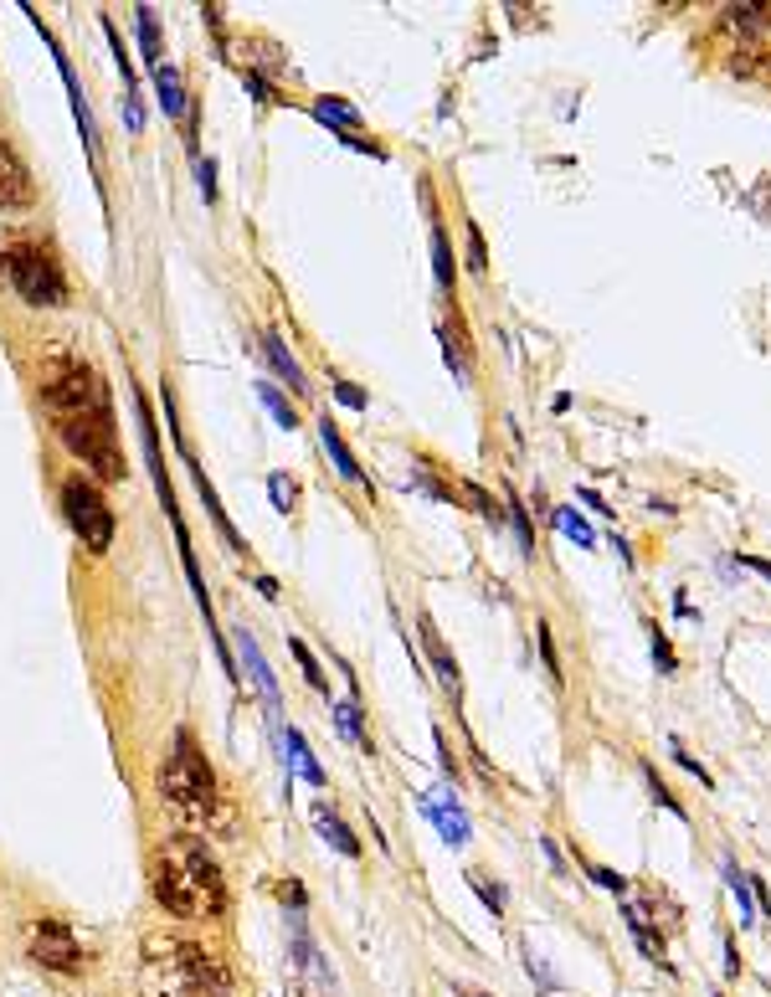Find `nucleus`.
Listing matches in <instances>:
<instances>
[{
  "mask_svg": "<svg viewBox=\"0 0 771 997\" xmlns=\"http://www.w3.org/2000/svg\"><path fill=\"white\" fill-rule=\"evenodd\" d=\"M31 201H37V180L16 155V144L0 139V212H26Z\"/></svg>",
  "mask_w": 771,
  "mask_h": 997,
  "instance_id": "9b49d317",
  "label": "nucleus"
},
{
  "mask_svg": "<svg viewBox=\"0 0 771 997\" xmlns=\"http://www.w3.org/2000/svg\"><path fill=\"white\" fill-rule=\"evenodd\" d=\"M52 432H57L62 448L93 473V484H124L129 478V463H124L119 427H114V407L108 401H99V407H88V411H73V417H57Z\"/></svg>",
  "mask_w": 771,
  "mask_h": 997,
  "instance_id": "39448f33",
  "label": "nucleus"
},
{
  "mask_svg": "<svg viewBox=\"0 0 771 997\" xmlns=\"http://www.w3.org/2000/svg\"><path fill=\"white\" fill-rule=\"evenodd\" d=\"M422 813L442 828V839L453 843H468V818H463V807H442V802H433V797H422Z\"/></svg>",
  "mask_w": 771,
  "mask_h": 997,
  "instance_id": "412c9836",
  "label": "nucleus"
},
{
  "mask_svg": "<svg viewBox=\"0 0 771 997\" xmlns=\"http://www.w3.org/2000/svg\"><path fill=\"white\" fill-rule=\"evenodd\" d=\"M155 787H159V802L170 813H180V818L206 822L217 813V771H211V762H206V751L196 745L191 730H176L170 756L155 771Z\"/></svg>",
  "mask_w": 771,
  "mask_h": 997,
  "instance_id": "7ed1b4c3",
  "label": "nucleus"
},
{
  "mask_svg": "<svg viewBox=\"0 0 771 997\" xmlns=\"http://www.w3.org/2000/svg\"><path fill=\"white\" fill-rule=\"evenodd\" d=\"M643 777H648V792H653V802H658V807H669V813H673L679 822L690 818V813H684V802H673V792H669L664 782H658V771H653V766H643Z\"/></svg>",
  "mask_w": 771,
  "mask_h": 997,
  "instance_id": "72a5a7b5",
  "label": "nucleus"
},
{
  "mask_svg": "<svg viewBox=\"0 0 771 997\" xmlns=\"http://www.w3.org/2000/svg\"><path fill=\"white\" fill-rule=\"evenodd\" d=\"M437 762H442V777L458 782V762H453V751H448V741H442V730H437Z\"/></svg>",
  "mask_w": 771,
  "mask_h": 997,
  "instance_id": "a18cd8bd",
  "label": "nucleus"
},
{
  "mask_svg": "<svg viewBox=\"0 0 771 997\" xmlns=\"http://www.w3.org/2000/svg\"><path fill=\"white\" fill-rule=\"evenodd\" d=\"M273 895L288 905V916H304V910H309V895H304V884H298V880H278Z\"/></svg>",
  "mask_w": 771,
  "mask_h": 997,
  "instance_id": "f704fd0d",
  "label": "nucleus"
},
{
  "mask_svg": "<svg viewBox=\"0 0 771 997\" xmlns=\"http://www.w3.org/2000/svg\"><path fill=\"white\" fill-rule=\"evenodd\" d=\"M725 977H741V957H735V941H725Z\"/></svg>",
  "mask_w": 771,
  "mask_h": 997,
  "instance_id": "8fccbe9b",
  "label": "nucleus"
},
{
  "mask_svg": "<svg viewBox=\"0 0 771 997\" xmlns=\"http://www.w3.org/2000/svg\"><path fill=\"white\" fill-rule=\"evenodd\" d=\"M535 643H540V659H545V674H551V685H566V679H561V659H555V643H551V627H545V623L535 627Z\"/></svg>",
  "mask_w": 771,
  "mask_h": 997,
  "instance_id": "c9c22d12",
  "label": "nucleus"
},
{
  "mask_svg": "<svg viewBox=\"0 0 771 997\" xmlns=\"http://www.w3.org/2000/svg\"><path fill=\"white\" fill-rule=\"evenodd\" d=\"M715 997H725V993H715Z\"/></svg>",
  "mask_w": 771,
  "mask_h": 997,
  "instance_id": "603ef678",
  "label": "nucleus"
},
{
  "mask_svg": "<svg viewBox=\"0 0 771 997\" xmlns=\"http://www.w3.org/2000/svg\"><path fill=\"white\" fill-rule=\"evenodd\" d=\"M468 273L484 278L489 273V253H484V232H478L474 221H468Z\"/></svg>",
  "mask_w": 771,
  "mask_h": 997,
  "instance_id": "e433bc0d",
  "label": "nucleus"
},
{
  "mask_svg": "<svg viewBox=\"0 0 771 997\" xmlns=\"http://www.w3.org/2000/svg\"><path fill=\"white\" fill-rule=\"evenodd\" d=\"M134 422H139V437H144V458H150V473H155V489H159V504H165V514H170V529H176V546H180V561H185V576H191V587H196V602H201V617H206V638L217 643L221 664H227V674H237L232 668V653H227V638L217 632V612H211V591H206V576H201L196 566V550H191V529H185V520H180V504L176 494H170V473H165V463H159V432H155V417H150V401L134 392Z\"/></svg>",
  "mask_w": 771,
  "mask_h": 997,
  "instance_id": "20e7f679",
  "label": "nucleus"
},
{
  "mask_svg": "<svg viewBox=\"0 0 771 997\" xmlns=\"http://www.w3.org/2000/svg\"><path fill=\"white\" fill-rule=\"evenodd\" d=\"M335 396H339V401H345L350 411H365V407H371V401H365V392H360L356 381H345V375H335Z\"/></svg>",
  "mask_w": 771,
  "mask_h": 997,
  "instance_id": "58836bf2",
  "label": "nucleus"
},
{
  "mask_svg": "<svg viewBox=\"0 0 771 997\" xmlns=\"http://www.w3.org/2000/svg\"><path fill=\"white\" fill-rule=\"evenodd\" d=\"M576 499H581V504H592L596 514H602V520H617L613 509H607V499H602V494H596V489H576Z\"/></svg>",
  "mask_w": 771,
  "mask_h": 997,
  "instance_id": "49530a36",
  "label": "nucleus"
},
{
  "mask_svg": "<svg viewBox=\"0 0 771 997\" xmlns=\"http://www.w3.org/2000/svg\"><path fill=\"white\" fill-rule=\"evenodd\" d=\"M150 895L176 920H217L227 910V874L211 843L196 833H176L150 859Z\"/></svg>",
  "mask_w": 771,
  "mask_h": 997,
  "instance_id": "f257e3e1",
  "label": "nucleus"
},
{
  "mask_svg": "<svg viewBox=\"0 0 771 997\" xmlns=\"http://www.w3.org/2000/svg\"><path fill=\"white\" fill-rule=\"evenodd\" d=\"M237 638V659H242V668H247V679L257 685V694H262V704L268 710H278V679H273V668H268V659H262V648H257V638H253V627H237L232 632Z\"/></svg>",
  "mask_w": 771,
  "mask_h": 997,
  "instance_id": "f8f14e48",
  "label": "nucleus"
},
{
  "mask_svg": "<svg viewBox=\"0 0 771 997\" xmlns=\"http://www.w3.org/2000/svg\"><path fill=\"white\" fill-rule=\"evenodd\" d=\"M0 278H5L31 309H62V304H67V273H62L57 253L41 247V242H11V247L0 253Z\"/></svg>",
  "mask_w": 771,
  "mask_h": 997,
  "instance_id": "423d86ee",
  "label": "nucleus"
},
{
  "mask_svg": "<svg viewBox=\"0 0 771 997\" xmlns=\"http://www.w3.org/2000/svg\"><path fill=\"white\" fill-rule=\"evenodd\" d=\"M756 67H761V47H735V52H731V73H735V78H751Z\"/></svg>",
  "mask_w": 771,
  "mask_h": 997,
  "instance_id": "4c0bfd02",
  "label": "nucleus"
},
{
  "mask_svg": "<svg viewBox=\"0 0 771 997\" xmlns=\"http://www.w3.org/2000/svg\"><path fill=\"white\" fill-rule=\"evenodd\" d=\"M253 587L262 591V597H268V602H278V581L273 576H253Z\"/></svg>",
  "mask_w": 771,
  "mask_h": 997,
  "instance_id": "09e8293b",
  "label": "nucleus"
},
{
  "mask_svg": "<svg viewBox=\"0 0 771 997\" xmlns=\"http://www.w3.org/2000/svg\"><path fill=\"white\" fill-rule=\"evenodd\" d=\"M587 874H592L602 890H613V895H628V880L622 874H613V869H602V864H587Z\"/></svg>",
  "mask_w": 771,
  "mask_h": 997,
  "instance_id": "37998d69",
  "label": "nucleus"
},
{
  "mask_svg": "<svg viewBox=\"0 0 771 997\" xmlns=\"http://www.w3.org/2000/svg\"><path fill=\"white\" fill-rule=\"evenodd\" d=\"M278 736H283V751H288V762L298 766V777H304V782H309V787H330V771L314 762V751H309V741H304V730H298V725H283Z\"/></svg>",
  "mask_w": 771,
  "mask_h": 997,
  "instance_id": "a211bd4d",
  "label": "nucleus"
},
{
  "mask_svg": "<svg viewBox=\"0 0 771 997\" xmlns=\"http://www.w3.org/2000/svg\"><path fill=\"white\" fill-rule=\"evenodd\" d=\"M463 499H468V504H474L478 514H484V520H489V525H494V529L504 525V509L494 504V494L484 489V484H474V478H463Z\"/></svg>",
  "mask_w": 771,
  "mask_h": 997,
  "instance_id": "cd10ccee",
  "label": "nucleus"
},
{
  "mask_svg": "<svg viewBox=\"0 0 771 997\" xmlns=\"http://www.w3.org/2000/svg\"><path fill=\"white\" fill-rule=\"evenodd\" d=\"M720 874H725V884H731V895H735V905H741V925H751L756 920V895H751V874H741L735 869V859L725 854L720 859Z\"/></svg>",
  "mask_w": 771,
  "mask_h": 997,
  "instance_id": "b1692460",
  "label": "nucleus"
},
{
  "mask_svg": "<svg viewBox=\"0 0 771 997\" xmlns=\"http://www.w3.org/2000/svg\"><path fill=\"white\" fill-rule=\"evenodd\" d=\"M422 648H427V659H433V674H437V685H442V694L458 704L463 700V674H458V659L448 653V643L437 638L433 617H422Z\"/></svg>",
  "mask_w": 771,
  "mask_h": 997,
  "instance_id": "ddd939ff",
  "label": "nucleus"
},
{
  "mask_svg": "<svg viewBox=\"0 0 771 997\" xmlns=\"http://www.w3.org/2000/svg\"><path fill=\"white\" fill-rule=\"evenodd\" d=\"M504 520L514 525V535H519V550L525 555H535V529H530V514H525V504H519V494L510 489V504H504Z\"/></svg>",
  "mask_w": 771,
  "mask_h": 997,
  "instance_id": "c85d7f7f",
  "label": "nucleus"
},
{
  "mask_svg": "<svg viewBox=\"0 0 771 997\" xmlns=\"http://www.w3.org/2000/svg\"><path fill=\"white\" fill-rule=\"evenodd\" d=\"M407 484H416V489H422V494H433V499H442V504H453V489H448V484H437V478H433V469H427V463H416V469H412V478H407Z\"/></svg>",
  "mask_w": 771,
  "mask_h": 997,
  "instance_id": "473e14b6",
  "label": "nucleus"
},
{
  "mask_svg": "<svg viewBox=\"0 0 771 997\" xmlns=\"http://www.w3.org/2000/svg\"><path fill=\"white\" fill-rule=\"evenodd\" d=\"M134 21H139V47H144V57H150V67H159V21H155V11L150 5H139L134 11Z\"/></svg>",
  "mask_w": 771,
  "mask_h": 997,
  "instance_id": "bb28decb",
  "label": "nucleus"
},
{
  "mask_svg": "<svg viewBox=\"0 0 771 997\" xmlns=\"http://www.w3.org/2000/svg\"><path fill=\"white\" fill-rule=\"evenodd\" d=\"M288 653H294V664L304 668V679H309V689H319V694H330V679H324V668H319V659L309 653V643L288 632Z\"/></svg>",
  "mask_w": 771,
  "mask_h": 997,
  "instance_id": "a878e982",
  "label": "nucleus"
},
{
  "mask_svg": "<svg viewBox=\"0 0 771 997\" xmlns=\"http://www.w3.org/2000/svg\"><path fill=\"white\" fill-rule=\"evenodd\" d=\"M21 11L31 16V5H21ZM31 21H37V16H31ZM37 31H41V47H47V52H52V62H57L62 82H67L73 118H78V129H82V150H88V159H93V180H103V139H99V124H93V108H88V93H82V82H78V73H73L67 52H62L57 37H52V26H41V21H37Z\"/></svg>",
  "mask_w": 771,
  "mask_h": 997,
  "instance_id": "9d476101",
  "label": "nucleus"
},
{
  "mask_svg": "<svg viewBox=\"0 0 771 997\" xmlns=\"http://www.w3.org/2000/svg\"><path fill=\"white\" fill-rule=\"evenodd\" d=\"M227 967L201 941L155 931L139 946V997H227Z\"/></svg>",
  "mask_w": 771,
  "mask_h": 997,
  "instance_id": "f03ea898",
  "label": "nucleus"
},
{
  "mask_svg": "<svg viewBox=\"0 0 771 997\" xmlns=\"http://www.w3.org/2000/svg\"><path fill=\"white\" fill-rule=\"evenodd\" d=\"M314 118H319V124H330L339 139L360 135V108H350L345 99H314Z\"/></svg>",
  "mask_w": 771,
  "mask_h": 997,
  "instance_id": "aec40b11",
  "label": "nucleus"
},
{
  "mask_svg": "<svg viewBox=\"0 0 771 997\" xmlns=\"http://www.w3.org/2000/svg\"><path fill=\"white\" fill-rule=\"evenodd\" d=\"M330 715H335V730L345 736V741H356L360 751H376V745H371V730L360 725V704L356 700H335L330 704Z\"/></svg>",
  "mask_w": 771,
  "mask_h": 997,
  "instance_id": "4be33fe9",
  "label": "nucleus"
},
{
  "mask_svg": "<svg viewBox=\"0 0 771 997\" xmlns=\"http://www.w3.org/2000/svg\"><path fill=\"white\" fill-rule=\"evenodd\" d=\"M155 88H159V108H165V118H180V124H185L191 93H185V82H180L176 62H159V67H155Z\"/></svg>",
  "mask_w": 771,
  "mask_h": 997,
  "instance_id": "6ab92c4d",
  "label": "nucleus"
},
{
  "mask_svg": "<svg viewBox=\"0 0 771 997\" xmlns=\"http://www.w3.org/2000/svg\"><path fill=\"white\" fill-rule=\"evenodd\" d=\"M555 525L566 529V535H571L576 546H596V535H592V525H587V520H581V514H576V509H555Z\"/></svg>",
  "mask_w": 771,
  "mask_h": 997,
  "instance_id": "c756f323",
  "label": "nucleus"
},
{
  "mask_svg": "<svg viewBox=\"0 0 771 997\" xmlns=\"http://www.w3.org/2000/svg\"><path fill=\"white\" fill-rule=\"evenodd\" d=\"M474 997H484V993H474Z\"/></svg>",
  "mask_w": 771,
  "mask_h": 997,
  "instance_id": "864d4df0",
  "label": "nucleus"
},
{
  "mask_svg": "<svg viewBox=\"0 0 771 997\" xmlns=\"http://www.w3.org/2000/svg\"><path fill=\"white\" fill-rule=\"evenodd\" d=\"M159 392H165V422H170V432H176L180 463H185V473H191V484H196L201 504H206V514H211V525H217V535H221V540H227V550H232V555H253V550H247V540H242V535H237V525L227 520V509H221L217 489H211V478L201 473L196 452H191V443H185V432H180V417H176V401H170V386H159Z\"/></svg>",
  "mask_w": 771,
  "mask_h": 997,
  "instance_id": "1a4fd4ad",
  "label": "nucleus"
},
{
  "mask_svg": "<svg viewBox=\"0 0 771 997\" xmlns=\"http://www.w3.org/2000/svg\"><path fill=\"white\" fill-rule=\"evenodd\" d=\"M268 494H273V509L278 514H294V504H298V489L283 478V473H268Z\"/></svg>",
  "mask_w": 771,
  "mask_h": 997,
  "instance_id": "7c9ffc66",
  "label": "nucleus"
},
{
  "mask_svg": "<svg viewBox=\"0 0 771 997\" xmlns=\"http://www.w3.org/2000/svg\"><path fill=\"white\" fill-rule=\"evenodd\" d=\"M525 967H530V977L540 982L545 993H561V977H555V972H551V967H545V961H540V957H535V951H530V957H525Z\"/></svg>",
  "mask_w": 771,
  "mask_h": 997,
  "instance_id": "a19ab883",
  "label": "nucleus"
},
{
  "mask_svg": "<svg viewBox=\"0 0 771 997\" xmlns=\"http://www.w3.org/2000/svg\"><path fill=\"white\" fill-rule=\"evenodd\" d=\"M540 848H545V859H551V869H566V864H561V848H555L551 839H540Z\"/></svg>",
  "mask_w": 771,
  "mask_h": 997,
  "instance_id": "3c124183",
  "label": "nucleus"
},
{
  "mask_svg": "<svg viewBox=\"0 0 771 997\" xmlns=\"http://www.w3.org/2000/svg\"><path fill=\"white\" fill-rule=\"evenodd\" d=\"M468 884H474L478 899H484L494 916H504V890H499V880H489V874H478V869H474V874H468Z\"/></svg>",
  "mask_w": 771,
  "mask_h": 997,
  "instance_id": "2f4dec72",
  "label": "nucleus"
},
{
  "mask_svg": "<svg viewBox=\"0 0 771 997\" xmlns=\"http://www.w3.org/2000/svg\"><path fill=\"white\" fill-rule=\"evenodd\" d=\"M669 745H673V762L684 766V771H690V777H699V787H710V771H705V766L694 762V756H690V751H684V745H679V741H669Z\"/></svg>",
  "mask_w": 771,
  "mask_h": 997,
  "instance_id": "c03bdc74",
  "label": "nucleus"
},
{
  "mask_svg": "<svg viewBox=\"0 0 771 997\" xmlns=\"http://www.w3.org/2000/svg\"><path fill=\"white\" fill-rule=\"evenodd\" d=\"M653 664L664 668V674H673V668H679V659H673V648H669V638H664V632H658V627H653Z\"/></svg>",
  "mask_w": 771,
  "mask_h": 997,
  "instance_id": "79ce46f5",
  "label": "nucleus"
},
{
  "mask_svg": "<svg viewBox=\"0 0 771 997\" xmlns=\"http://www.w3.org/2000/svg\"><path fill=\"white\" fill-rule=\"evenodd\" d=\"M262 360L273 366V381H288V392L294 396H309V375L298 371V360H294V350L283 345V334L262 330Z\"/></svg>",
  "mask_w": 771,
  "mask_h": 997,
  "instance_id": "4468645a",
  "label": "nucleus"
},
{
  "mask_svg": "<svg viewBox=\"0 0 771 997\" xmlns=\"http://www.w3.org/2000/svg\"><path fill=\"white\" fill-rule=\"evenodd\" d=\"M741 566H746V571H756V576H767V581H771V561H761V555H741Z\"/></svg>",
  "mask_w": 771,
  "mask_h": 997,
  "instance_id": "de8ad7c7",
  "label": "nucleus"
},
{
  "mask_svg": "<svg viewBox=\"0 0 771 997\" xmlns=\"http://www.w3.org/2000/svg\"><path fill=\"white\" fill-rule=\"evenodd\" d=\"M21 951H26V961L31 967H41V972H52V977H82L88 972V946L78 941V931L67 925V920L57 916H37L21 925Z\"/></svg>",
  "mask_w": 771,
  "mask_h": 997,
  "instance_id": "6e6552de",
  "label": "nucleus"
},
{
  "mask_svg": "<svg viewBox=\"0 0 771 997\" xmlns=\"http://www.w3.org/2000/svg\"><path fill=\"white\" fill-rule=\"evenodd\" d=\"M314 828H319V839L330 843L335 854H345V859H360V839L345 828V818H339L330 802H314Z\"/></svg>",
  "mask_w": 771,
  "mask_h": 997,
  "instance_id": "dca6fc26",
  "label": "nucleus"
},
{
  "mask_svg": "<svg viewBox=\"0 0 771 997\" xmlns=\"http://www.w3.org/2000/svg\"><path fill=\"white\" fill-rule=\"evenodd\" d=\"M57 499H62V520H67V529L78 535V546L88 550V555H103V550L114 546L119 520H114V509H108V499H103V489L93 484V478L67 473Z\"/></svg>",
  "mask_w": 771,
  "mask_h": 997,
  "instance_id": "0eeeda50",
  "label": "nucleus"
},
{
  "mask_svg": "<svg viewBox=\"0 0 771 997\" xmlns=\"http://www.w3.org/2000/svg\"><path fill=\"white\" fill-rule=\"evenodd\" d=\"M319 448L330 452V463L339 469V478H345V484H365V473H360V463H356V452H350V443L339 437V427L330 422V417H319Z\"/></svg>",
  "mask_w": 771,
  "mask_h": 997,
  "instance_id": "f3484780",
  "label": "nucleus"
},
{
  "mask_svg": "<svg viewBox=\"0 0 771 997\" xmlns=\"http://www.w3.org/2000/svg\"><path fill=\"white\" fill-rule=\"evenodd\" d=\"M257 401H262V407L273 411V422L283 432H294L298 427V411H294V401H288V396H283V386H278L273 375H268V381H257Z\"/></svg>",
  "mask_w": 771,
  "mask_h": 997,
  "instance_id": "5701e85b",
  "label": "nucleus"
},
{
  "mask_svg": "<svg viewBox=\"0 0 771 997\" xmlns=\"http://www.w3.org/2000/svg\"><path fill=\"white\" fill-rule=\"evenodd\" d=\"M196 180H201V196H206V206H211V201H217V165L196 155Z\"/></svg>",
  "mask_w": 771,
  "mask_h": 997,
  "instance_id": "ea45409f",
  "label": "nucleus"
},
{
  "mask_svg": "<svg viewBox=\"0 0 771 997\" xmlns=\"http://www.w3.org/2000/svg\"><path fill=\"white\" fill-rule=\"evenodd\" d=\"M433 268H437V289H442V294H453L458 268H453V253H448V232L437 227V216H433Z\"/></svg>",
  "mask_w": 771,
  "mask_h": 997,
  "instance_id": "393cba45",
  "label": "nucleus"
},
{
  "mask_svg": "<svg viewBox=\"0 0 771 997\" xmlns=\"http://www.w3.org/2000/svg\"><path fill=\"white\" fill-rule=\"evenodd\" d=\"M767 26H771V5H725V31L741 47H761Z\"/></svg>",
  "mask_w": 771,
  "mask_h": 997,
  "instance_id": "2eb2a0df",
  "label": "nucleus"
}]
</instances>
